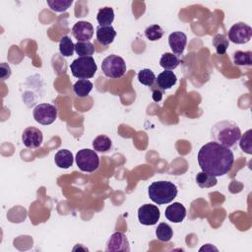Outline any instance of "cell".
Listing matches in <instances>:
<instances>
[{
  "label": "cell",
  "instance_id": "1",
  "mask_svg": "<svg viewBox=\"0 0 252 252\" xmlns=\"http://www.w3.org/2000/svg\"><path fill=\"white\" fill-rule=\"evenodd\" d=\"M197 158L202 171L216 177L228 173L234 162V156L231 150L216 142L205 144L199 150Z\"/></svg>",
  "mask_w": 252,
  "mask_h": 252
},
{
  "label": "cell",
  "instance_id": "2",
  "mask_svg": "<svg viewBox=\"0 0 252 252\" xmlns=\"http://www.w3.org/2000/svg\"><path fill=\"white\" fill-rule=\"evenodd\" d=\"M211 137L214 142L230 149L239 141L241 131L235 122L231 120H222L213 125L211 129Z\"/></svg>",
  "mask_w": 252,
  "mask_h": 252
},
{
  "label": "cell",
  "instance_id": "3",
  "mask_svg": "<svg viewBox=\"0 0 252 252\" xmlns=\"http://www.w3.org/2000/svg\"><path fill=\"white\" fill-rule=\"evenodd\" d=\"M177 192L178 190L175 184L164 180L153 182L148 189L150 199L158 205L170 203L176 197Z\"/></svg>",
  "mask_w": 252,
  "mask_h": 252
},
{
  "label": "cell",
  "instance_id": "4",
  "mask_svg": "<svg viewBox=\"0 0 252 252\" xmlns=\"http://www.w3.org/2000/svg\"><path fill=\"white\" fill-rule=\"evenodd\" d=\"M72 75L78 79L93 78L97 70L94 59L92 56L78 57L70 64Z\"/></svg>",
  "mask_w": 252,
  "mask_h": 252
},
{
  "label": "cell",
  "instance_id": "5",
  "mask_svg": "<svg viewBox=\"0 0 252 252\" xmlns=\"http://www.w3.org/2000/svg\"><path fill=\"white\" fill-rule=\"evenodd\" d=\"M101 70L106 77L110 79H118L123 77L126 73V63L122 57L111 54L103 59Z\"/></svg>",
  "mask_w": 252,
  "mask_h": 252
},
{
  "label": "cell",
  "instance_id": "6",
  "mask_svg": "<svg viewBox=\"0 0 252 252\" xmlns=\"http://www.w3.org/2000/svg\"><path fill=\"white\" fill-rule=\"evenodd\" d=\"M76 163L80 170L84 172H93L99 165V158L95 151L82 149L76 155Z\"/></svg>",
  "mask_w": 252,
  "mask_h": 252
},
{
  "label": "cell",
  "instance_id": "7",
  "mask_svg": "<svg viewBox=\"0 0 252 252\" xmlns=\"http://www.w3.org/2000/svg\"><path fill=\"white\" fill-rule=\"evenodd\" d=\"M34 120L41 125H49L57 118V108L50 103H40L33 108Z\"/></svg>",
  "mask_w": 252,
  "mask_h": 252
},
{
  "label": "cell",
  "instance_id": "8",
  "mask_svg": "<svg viewBox=\"0 0 252 252\" xmlns=\"http://www.w3.org/2000/svg\"><path fill=\"white\" fill-rule=\"evenodd\" d=\"M252 36V28L243 23L239 22L234 24L228 31V39L236 44L247 43Z\"/></svg>",
  "mask_w": 252,
  "mask_h": 252
},
{
  "label": "cell",
  "instance_id": "9",
  "mask_svg": "<svg viewBox=\"0 0 252 252\" xmlns=\"http://www.w3.org/2000/svg\"><path fill=\"white\" fill-rule=\"evenodd\" d=\"M160 213L157 206L152 204L142 205L138 209V220L144 225H154L159 220Z\"/></svg>",
  "mask_w": 252,
  "mask_h": 252
},
{
  "label": "cell",
  "instance_id": "10",
  "mask_svg": "<svg viewBox=\"0 0 252 252\" xmlns=\"http://www.w3.org/2000/svg\"><path fill=\"white\" fill-rule=\"evenodd\" d=\"M43 140L42 132L32 126L27 127L22 134V142L29 149L38 148Z\"/></svg>",
  "mask_w": 252,
  "mask_h": 252
},
{
  "label": "cell",
  "instance_id": "11",
  "mask_svg": "<svg viewBox=\"0 0 252 252\" xmlns=\"http://www.w3.org/2000/svg\"><path fill=\"white\" fill-rule=\"evenodd\" d=\"M106 251H130V244L126 235L121 231H116L111 234L106 242Z\"/></svg>",
  "mask_w": 252,
  "mask_h": 252
},
{
  "label": "cell",
  "instance_id": "12",
  "mask_svg": "<svg viewBox=\"0 0 252 252\" xmlns=\"http://www.w3.org/2000/svg\"><path fill=\"white\" fill-rule=\"evenodd\" d=\"M72 34L78 41H89L94 35V27L87 21H79L73 26Z\"/></svg>",
  "mask_w": 252,
  "mask_h": 252
},
{
  "label": "cell",
  "instance_id": "13",
  "mask_svg": "<svg viewBox=\"0 0 252 252\" xmlns=\"http://www.w3.org/2000/svg\"><path fill=\"white\" fill-rule=\"evenodd\" d=\"M168 43L172 53L182 55L187 43V35L182 32H173L168 36Z\"/></svg>",
  "mask_w": 252,
  "mask_h": 252
},
{
  "label": "cell",
  "instance_id": "14",
  "mask_svg": "<svg viewBox=\"0 0 252 252\" xmlns=\"http://www.w3.org/2000/svg\"><path fill=\"white\" fill-rule=\"evenodd\" d=\"M164 215L171 222H181L186 217V209L181 203L175 202L165 209Z\"/></svg>",
  "mask_w": 252,
  "mask_h": 252
},
{
  "label": "cell",
  "instance_id": "15",
  "mask_svg": "<svg viewBox=\"0 0 252 252\" xmlns=\"http://www.w3.org/2000/svg\"><path fill=\"white\" fill-rule=\"evenodd\" d=\"M116 36V32L112 26H98L96 28V39L102 45L110 44Z\"/></svg>",
  "mask_w": 252,
  "mask_h": 252
},
{
  "label": "cell",
  "instance_id": "16",
  "mask_svg": "<svg viewBox=\"0 0 252 252\" xmlns=\"http://www.w3.org/2000/svg\"><path fill=\"white\" fill-rule=\"evenodd\" d=\"M176 81H177L176 75L173 73V71H170V70L162 71L156 78L158 88H159L162 91L172 88L176 84Z\"/></svg>",
  "mask_w": 252,
  "mask_h": 252
},
{
  "label": "cell",
  "instance_id": "17",
  "mask_svg": "<svg viewBox=\"0 0 252 252\" xmlns=\"http://www.w3.org/2000/svg\"><path fill=\"white\" fill-rule=\"evenodd\" d=\"M73 160H74V158L72 153L66 149L59 150L54 156L55 164L60 168H64V169L69 168L73 164Z\"/></svg>",
  "mask_w": 252,
  "mask_h": 252
},
{
  "label": "cell",
  "instance_id": "18",
  "mask_svg": "<svg viewBox=\"0 0 252 252\" xmlns=\"http://www.w3.org/2000/svg\"><path fill=\"white\" fill-rule=\"evenodd\" d=\"M92 90H93V83L88 79H80L73 86V91L75 94L79 97H85L89 95Z\"/></svg>",
  "mask_w": 252,
  "mask_h": 252
},
{
  "label": "cell",
  "instance_id": "19",
  "mask_svg": "<svg viewBox=\"0 0 252 252\" xmlns=\"http://www.w3.org/2000/svg\"><path fill=\"white\" fill-rule=\"evenodd\" d=\"M180 64V58L173 53H163L159 59V65L164 70H173Z\"/></svg>",
  "mask_w": 252,
  "mask_h": 252
},
{
  "label": "cell",
  "instance_id": "20",
  "mask_svg": "<svg viewBox=\"0 0 252 252\" xmlns=\"http://www.w3.org/2000/svg\"><path fill=\"white\" fill-rule=\"evenodd\" d=\"M96 20L99 26H111L114 20V11L111 7L100 8L96 15Z\"/></svg>",
  "mask_w": 252,
  "mask_h": 252
},
{
  "label": "cell",
  "instance_id": "21",
  "mask_svg": "<svg viewBox=\"0 0 252 252\" xmlns=\"http://www.w3.org/2000/svg\"><path fill=\"white\" fill-rule=\"evenodd\" d=\"M217 178L214 175H211L207 172L201 171L196 175V183L200 188H211L217 185Z\"/></svg>",
  "mask_w": 252,
  "mask_h": 252
},
{
  "label": "cell",
  "instance_id": "22",
  "mask_svg": "<svg viewBox=\"0 0 252 252\" xmlns=\"http://www.w3.org/2000/svg\"><path fill=\"white\" fill-rule=\"evenodd\" d=\"M111 140L106 135H99L95 137L93 141V148L95 152L105 153L111 148Z\"/></svg>",
  "mask_w": 252,
  "mask_h": 252
},
{
  "label": "cell",
  "instance_id": "23",
  "mask_svg": "<svg viewBox=\"0 0 252 252\" xmlns=\"http://www.w3.org/2000/svg\"><path fill=\"white\" fill-rule=\"evenodd\" d=\"M251 51H235L233 53V63L237 66H251L252 65Z\"/></svg>",
  "mask_w": 252,
  "mask_h": 252
},
{
  "label": "cell",
  "instance_id": "24",
  "mask_svg": "<svg viewBox=\"0 0 252 252\" xmlns=\"http://www.w3.org/2000/svg\"><path fill=\"white\" fill-rule=\"evenodd\" d=\"M156 235L158 240L162 242H167L172 238L173 231L172 228L167 223L160 222L156 229Z\"/></svg>",
  "mask_w": 252,
  "mask_h": 252
},
{
  "label": "cell",
  "instance_id": "25",
  "mask_svg": "<svg viewBox=\"0 0 252 252\" xmlns=\"http://www.w3.org/2000/svg\"><path fill=\"white\" fill-rule=\"evenodd\" d=\"M75 51L80 57L92 56L94 52V46L90 41H78L75 44Z\"/></svg>",
  "mask_w": 252,
  "mask_h": 252
},
{
  "label": "cell",
  "instance_id": "26",
  "mask_svg": "<svg viewBox=\"0 0 252 252\" xmlns=\"http://www.w3.org/2000/svg\"><path fill=\"white\" fill-rule=\"evenodd\" d=\"M213 45L216 48V51L220 55L225 54L227 48H228V39L224 34L218 33L215 35L213 39Z\"/></svg>",
  "mask_w": 252,
  "mask_h": 252
},
{
  "label": "cell",
  "instance_id": "27",
  "mask_svg": "<svg viewBox=\"0 0 252 252\" xmlns=\"http://www.w3.org/2000/svg\"><path fill=\"white\" fill-rule=\"evenodd\" d=\"M59 51L60 53L65 56L69 57L72 56L75 51V44L71 40V38L67 35L63 36L59 41Z\"/></svg>",
  "mask_w": 252,
  "mask_h": 252
},
{
  "label": "cell",
  "instance_id": "28",
  "mask_svg": "<svg viewBox=\"0 0 252 252\" xmlns=\"http://www.w3.org/2000/svg\"><path fill=\"white\" fill-rule=\"evenodd\" d=\"M156 75L155 73L151 70V69H142L139 73H138V81L148 87H152L156 81Z\"/></svg>",
  "mask_w": 252,
  "mask_h": 252
},
{
  "label": "cell",
  "instance_id": "29",
  "mask_svg": "<svg viewBox=\"0 0 252 252\" xmlns=\"http://www.w3.org/2000/svg\"><path fill=\"white\" fill-rule=\"evenodd\" d=\"M163 33H164V31L158 25H151L145 30V36L151 41L160 39Z\"/></svg>",
  "mask_w": 252,
  "mask_h": 252
},
{
  "label": "cell",
  "instance_id": "30",
  "mask_svg": "<svg viewBox=\"0 0 252 252\" xmlns=\"http://www.w3.org/2000/svg\"><path fill=\"white\" fill-rule=\"evenodd\" d=\"M47 5L53 12H64L73 3V0H47Z\"/></svg>",
  "mask_w": 252,
  "mask_h": 252
},
{
  "label": "cell",
  "instance_id": "31",
  "mask_svg": "<svg viewBox=\"0 0 252 252\" xmlns=\"http://www.w3.org/2000/svg\"><path fill=\"white\" fill-rule=\"evenodd\" d=\"M251 133L252 130L249 129L247 130L241 137H240V142H239V146L241 148V150L243 152H245L246 154H252V142H251Z\"/></svg>",
  "mask_w": 252,
  "mask_h": 252
},
{
  "label": "cell",
  "instance_id": "32",
  "mask_svg": "<svg viewBox=\"0 0 252 252\" xmlns=\"http://www.w3.org/2000/svg\"><path fill=\"white\" fill-rule=\"evenodd\" d=\"M11 76V68L6 63H1V79L6 80Z\"/></svg>",
  "mask_w": 252,
  "mask_h": 252
},
{
  "label": "cell",
  "instance_id": "33",
  "mask_svg": "<svg viewBox=\"0 0 252 252\" xmlns=\"http://www.w3.org/2000/svg\"><path fill=\"white\" fill-rule=\"evenodd\" d=\"M159 88H158V90H154L153 91V98L155 101H159L162 97V92L158 90Z\"/></svg>",
  "mask_w": 252,
  "mask_h": 252
}]
</instances>
